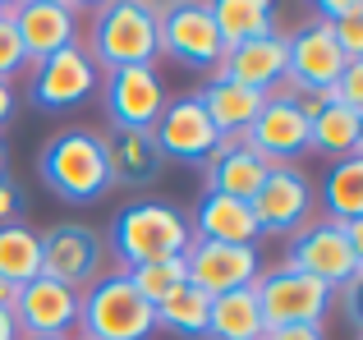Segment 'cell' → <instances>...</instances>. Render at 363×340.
Segmentation results:
<instances>
[{"instance_id": "cell-1", "label": "cell", "mask_w": 363, "mask_h": 340, "mask_svg": "<svg viewBox=\"0 0 363 340\" xmlns=\"http://www.w3.org/2000/svg\"><path fill=\"white\" fill-rule=\"evenodd\" d=\"M157 14L161 5H138V0L97 5L88 23V60L106 74L152 64L157 60Z\"/></svg>"}, {"instance_id": "cell-2", "label": "cell", "mask_w": 363, "mask_h": 340, "mask_svg": "<svg viewBox=\"0 0 363 340\" xmlns=\"http://www.w3.org/2000/svg\"><path fill=\"white\" fill-rule=\"evenodd\" d=\"M46 188L60 193L65 203H97L116 179H111V157H106V138H97L92 129H65L46 143L42 162Z\"/></svg>"}, {"instance_id": "cell-3", "label": "cell", "mask_w": 363, "mask_h": 340, "mask_svg": "<svg viewBox=\"0 0 363 340\" xmlns=\"http://www.w3.org/2000/svg\"><path fill=\"white\" fill-rule=\"evenodd\" d=\"M189 244H194V230L170 203H129L111 221V249L124 262L120 271L143 267V262L184 258Z\"/></svg>"}, {"instance_id": "cell-4", "label": "cell", "mask_w": 363, "mask_h": 340, "mask_svg": "<svg viewBox=\"0 0 363 340\" xmlns=\"http://www.w3.org/2000/svg\"><path fill=\"white\" fill-rule=\"evenodd\" d=\"M79 327L83 340H147L157 332V308L129 285L124 271H111L79 295Z\"/></svg>"}, {"instance_id": "cell-5", "label": "cell", "mask_w": 363, "mask_h": 340, "mask_svg": "<svg viewBox=\"0 0 363 340\" xmlns=\"http://www.w3.org/2000/svg\"><path fill=\"white\" fill-rule=\"evenodd\" d=\"M248 290L257 299V313H262L267 332H281V327H322L327 308L336 304V290L303 276L290 262H281L272 271H257V280Z\"/></svg>"}, {"instance_id": "cell-6", "label": "cell", "mask_w": 363, "mask_h": 340, "mask_svg": "<svg viewBox=\"0 0 363 340\" xmlns=\"http://www.w3.org/2000/svg\"><path fill=\"white\" fill-rule=\"evenodd\" d=\"M157 55L189 64V69H216L225 55L207 5H161L157 14Z\"/></svg>"}, {"instance_id": "cell-7", "label": "cell", "mask_w": 363, "mask_h": 340, "mask_svg": "<svg viewBox=\"0 0 363 340\" xmlns=\"http://www.w3.org/2000/svg\"><path fill=\"white\" fill-rule=\"evenodd\" d=\"M285 262L299 267L303 276L322 280L327 290H340V285H350V280L363 276V258L350 249L340 221H308L299 234H294L290 258H285Z\"/></svg>"}, {"instance_id": "cell-8", "label": "cell", "mask_w": 363, "mask_h": 340, "mask_svg": "<svg viewBox=\"0 0 363 340\" xmlns=\"http://www.w3.org/2000/svg\"><path fill=\"white\" fill-rule=\"evenodd\" d=\"M152 143H157V152L170 157V162L207 166L212 152H216V143H221V134H216V125L207 120L198 92H189V97L166 101V110H161L157 125H152Z\"/></svg>"}, {"instance_id": "cell-9", "label": "cell", "mask_w": 363, "mask_h": 340, "mask_svg": "<svg viewBox=\"0 0 363 340\" xmlns=\"http://www.w3.org/2000/svg\"><path fill=\"white\" fill-rule=\"evenodd\" d=\"M248 207H253V221L262 234H290L294 239L313 221V184L294 166H272Z\"/></svg>"}, {"instance_id": "cell-10", "label": "cell", "mask_w": 363, "mask_h": 340, "mask_svg": "<svg viewBox=\"0 0 363 340\" xmlns=\"http://www.w3.org/2000/svg\"><path fill=\"white\" fill-rule=\"evenodd\" d=\"M101 258H106V244H101V234L92 225L65 221L42 234V276L60 280L69 290L92 285L101 276Z\"/></svg>"}, {"instance_id": "cell-11", "label": "cell", "mask_w": 363, "mask_h": 340, "mask_svg": "<svg viewBox=\"0 0 363 340\" xmlns=\"http://www.w3.org/2000/svg\"><path fill=\"white\" fill-rule=\"evenodd\" d=\"M262 271L257 249H240V244H212V239H194L184 249V276L194 290H203L207 299L230 295V290H248Z\"/></svg>"}, {"instance_id": "cell-12", "label": "cell", "mask_w": 363, "mask_h": 340, "mask_svg": "<svg viewBox=\"0 0 363 340\" xmlns=\"http://www.w3.org/2000/svg\"><path fill=\"white\" fill-rule=\"evenodd\" d=\"M14 14V33L23 46L28 64L51 60L65 46H79V5H65V0H23V5H9Z\"/></svg>"}, {"instance_id": "cell-13", "label": "cell", "mask_w": 363, "mask_h": 340, "mask_svg": "<svg viewBox=\"0 0 363 340\" xmlns=\"http://www.w3.org/2000/svg\"><path fill=\"white\" fill-rule=\"evenodd\" d=\"M97 88H101V69L88 60L83 46H65V51H55L51 60H42L33 69V101L42 110L83 106Z\"/></svg>"}, {"instance_id": "cell-14", "label": "cell", "mask_w": 363, "mask_h": 340, "mask_svg": "<svg viewBox=\"0 0 363 340\" xmlns=\"http://www.w3.org/2000/svg\"><path fill=\"white\" fill-rule=\"evenodd\" d=\"M244 143L253 147L267 166H290L294 157L308 152V115H303V110L285 97V88H281V92L267 97L262 110H257V120L244 134Z\"/></svg>"}, {"instance_id": "cell-15", "label": "cell", "mask_w": 363, "mask_h": 340, "mask_svg": "<svg viewBox=\"0 0 363 340\" xmlns=\"http://www.w3.org/2000/svg\"><path fill=\"white\" fill-rule=\"evenodd\" d=\"M345 51L336 46L331 28L322 23H303L299 33H290V64H285V88L290 92H327L345 69Z\"/></svg>"}, {"instance_id": "cell-16", "label": "cell", "mask_w": 363, "mask_h": 340, "mask_svg": "<svg viewBox=\"0 0 363 340\" xmlns=\"http://www.w3.org/2000/svg\"><path fill=\"white\" fill-rule=\"evenodd\" d=\"M161 110H166V88L152 64L106 74V115L116 129H152Z\"/></svg>"}, {"instance_id": "cell-17", "label": "cell", "mask_w": 363, "mask_h": 340, "mask_svg": "<svg viewBox=\"0 0 363 340\" xmlns=\"http://www.w3.org/2000/svg\"><path fill=\"white\" fill-rule=\"evenodd\" d=\"M14 327L18 336H65L69 327H79V290L60 285V280H28L18 285V299H14Z\"/></svg>"}, {"instance_id": "cell-18", "label": "cell", "mask_w": 363, "mask_h": 340, "mask_svg": "<svg viewBox=\"0 0 363 340\" xmlns=\"http://www.w3.org/2000/svg\"><path fill=\"white\" fill-rule=\"evenodd\" d=\"M285 64H290V33H267L244 46H230L216 64V74L272 97V92L285 88Z\"/></svg>"}, {"instance_id": "cell-19", "label": "cell", "mask_w": 363, "mask_h": 340, "mask_svg": "<svg viewBox=\"0 0 363 340\" xmlns=\"http://www.w3.org/2000/svg\"><path fill=\"white\" fill-rule=\"evenodd\" d=\"M267 166L253 147L244 143V134L235 138H221L207 162V193H221V198H240V203H253V193L262 188L267 179Z\"/></svg>"}, {"instance_id": "cell-20", "label": "cell", "mask_w": 363, "mask_h": 340, "mask_svg": "<svg viewBox=\"0 0 363 340\" xmlns=\"http://www.w3.org/2000/svg\"><path fill=\"white\" fill-rule=\"evenodd\" d=\"M194 239H212V244H240V249H253L257 244V221L253 207L240 203V198H221V193H203V203L194 207Z\"/></svg>"}, {"instance_id": "cell-21", "label": "cell", "mask_w": 363, "mask_h": 340, "mask_svg": "<svg viewBox=\"0 0 363 340\" xmlns=\"http://www.w3.org/2000/svg\"><path fill=\"white\" fill-rule=\"evenodd\" d=\"M198 101H203L207 120L216 125V134H221V138L248 134V129H253V120H257V110L267 106L262 92L244 88V83H230V79H221V74H212V79L203 83Z\"/></svg>"}, {"instance_id": "cell-22", "label": "cell", "mask_w": 363, "mask_h": 340, "mask_svg": "<svg viewBox=\"0 0 363 340\" xmlns=\"http://www.w3.org/2000/svg\"><path fill=\"white\" fill-rule=\"evenodd\" d=\"M106 157H111V179L129 188L152 184L166 166V157L152 143V129H116V138L106 143Z\"/></svg>"}, {"instance_id": "cell-23", "label": "cell", "mask_w": 363, "mask_h": 340, "mask_svg": "<svg viewBox=\"0 0 363 340\" xmlns=\"http://www.w3.org/2000/svg\"><path fill=\"white\" fill-rule=\"evenodd\" d=\"M308 152H322V157H331V162L363 157V115L327 101V106L308 120Z\"/></svg>"}, {"instance_id": "cell-24", "label": "cell", "mask_w": 363, "mask_h": 340, "mask_svg": "<svg viewBox=\"0 0 363 340\" xmlns=\"http://www.w3.org/2000/svg\"><path fill=\"white\" fill-rule=\"evenodd\" d=\"M207 14H212L225 51L253 42V37L281 33V28H276V5L272 0H216V5H207Z\"/></svg>"}, {"instance_id": "cell-25", "label": "cell", "mask_w": 363, "mask_h": 340, "mask_svg": "<svg viewBox=\"0 0 363 340\" xmlns=\"http://www.w3.org/2000/svg\"><path fill=\"white\" fill-rule=\"evenodd\" d=\"M262 313H257L253 290H230V295L212 299V322L207 336L212 340H262Z\"/></svg>"}, {"instance_id": "cell-26", "label": "cell", "mask_w": 363, "mask_h": 340, "mask_svg": "<svg viewBox=\"0 0 363 340\" xmlns=\"http://www.w3.org/2000/svg\"><path fill=\"white\" fill-rule=\"evenodd\" d=\"M37 276H42V234L18 221L0 225V280L28 285Z\"/></svg>"}, {"instance_id": "cell-27", "label": "cell", "mask_w": 363, "mask_h": 340, "mask_svg": "<svg viewBox=\"0 0 363 340\" xmlns=\"http://www.w3.org/2000/svg\"><path fill=\"white\" fill-rule=\"evenodd\" d=\"M322 198H327V221H363V157L331 162Z\"/></svg>"}, {"instance_id": "cell-28", "label": "cell", "mask_w": 363, "mask_h": 340, "mask_svg": "<svg viewBox=\"0 0 363 340\" xmlns=\"http://www.w3.org/2000/svg\"><path fill=\"white\" fill-rule=\"evenodd\" d=\"M207 322H212V299L194 285L175 290L166 304H157V327H166V332H175L184 340H203Z\"/></svg>"}, {"instance_id": "cell-29", "label": "cell", "mask_w": 363, "mask_h": 340, "mask_svg": "<svg viewBox=\"0 0 363 340\" xmlns=\"http://www.w3.org/2000/svg\"><path fill=\"white\" fill-rule=\"evenodd\" d=\"M124 276H129V285L138 290V295L147 299L152 308H157V304H166V299L175 295V290H184V285H189V276H184V258L143 262V267H129Z\"/></svg>"}, {"instance_id": "cell-30", "label": "cell", "mask_w": 363, "mask_h": 340, "mask_svg": "<svg viewBox=\"0 0 363 340\" xmlns=\"http://www.w3.org/2000/svg\"><path fill=\"white\" fill-rule=\"evenodd\" d=\"M23 46H18V33H14V14L9 5H0V83H9L18 69H23Z\"/></svg>"}, {"instance_id": "cell-31", "label": "cell", "mask_w": 363, "mask_h": 340, "mask_svg": "<svg viewBox=\"0 0 363 340\" xmlns=\"http://www.w3.org/2000/svg\"><path fill=\"white\" fill-rule=\"evenodd\" d=\"M331 101L363 115V60H350L345 69H340V79L331 83Z\"/></svg>"}, {"instance_id": "cell-32", "label": "cell", "mask_w": 363, "mask_h": 340, "mask_svg": "<svg viewBox=\"0 0 363 340\" xmlns=\"http://www.w3.org/2000/svg\"><path fill=\"white\" fill-rule=\"evenodd\" d=\"M327 28H331V37H336V46L345 51V60H363V14L327 23Z\"/></svg>"}, {"instance_id": "cell-33", "label": "cell", "mask_w": 363, "mask_h": 340, "mask_svg": "<svg viewBox=\"0 0 363 340\" xmlns=\"http://www.w3.org/2000/svg\"><path fill=\"white\" fill-rule=\"evenodd\" d=\"M318 14H322V23H340V18L363 14V5H359V0H322Z\"/></svg>"}, {"instance_id": "cell-34", "label": "cell", "mask_w": 363, "mask_h": 340, "mask_svg": "<svg viewBox=\"0 0 363 340\" xmlns=\"http://www.w3.org/2000/svg\"><path fill=\"white\" fill-rule=\"evenodd\" d=\"M18 207H23V193H18V184H14V179H0V225L14 221Z\"/></svg>"}, {"instance_id": "cell-35", "label": "cell", "mask_w": 363, "mask_h": 340, "mask_svg": "<svg viewBox=\"0 0 363 340\" xmlns=\"http://www.w3.org/2000/svg\"><path fill=\"white\" fill-rule=\"evenodd\" d=\"M262 340H327L322 327H281V332H262Z\"/></svg>"}, {"instance_id": "cell-36", "label": "cell", "mask_w": 363, "mask_h": 340, "mask_svg": "<svg viewBox=\"0 0 363 340\" xmlns=\"http://www.w3.org/2000/svg\"><path fill=\"white\" fill-rule=\"evenodd\" d=\"M14 106H18V97H14V83H0V125H9Z\"/></svg>"}, {"instance_id": "cell-37", "label": "cell", "mask_w": 363, "mask_h": 340, "mask_svg": "<svg viewBox=\"0 0 363 340\" xmlns=\"http://www.w3.org/2000/svg\"><path fill=\"white\" fill-rule=\"evenodd\" d=\"M340 230H345V239H350V249L363 258V221H340Z\"/></svg>"}, {"instance_id": "cell-38", "label": "cell", "mask_w": 363, "mask_h": 340, "mask_svg": "<svg viewBox=\"0 0 363 340\" xmlns=\"http://www.w3.org/2000/svg\"><path fill=\"white\" fill-rule=\"evenodd\" d=\"M0 340H23V336H18V327H14V313H9V308H0Z\"/></svg>"}, {"instance_id": "cell-39", "label": "cell", "mask_w": 363, "mask_h": 340, "mask_svg": "<svg viewBox=\"0 0 363 340\" xmlns=\"http://www.w3.org/2000/svg\"><path fill=\"white\" fill-rule=\"evenodd\" d=\"M18 299V285H9V280H0V308H14Z\"/></svg>"}, {"instance_id": "cell-40", "label": "cell", "mask_w": 363, "mask_h": 340, "mask_svg": "<svg viewBox=\"0 0 363 340\" xmlns=\"http://www.w3.org/2000/svg\"><path fill=\"white\" fill-rule=\"evenodd\" d=\"M0 179H5V143H0Z\"/></svg>"}, {"instance_id": "cell-41", "label": "cell", "mask_w": 363, "mask_h": 340, "mask_svg": "<svg viewBox=\"0 0 363 340\" xmlns=\"http://www.w3.org/2000/svg\"><path fill=\"white\" fill-rule=\"evenodd\" d=\"M28 340H69V336H28Z\"/></svg>"}]
</instances>
